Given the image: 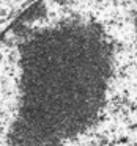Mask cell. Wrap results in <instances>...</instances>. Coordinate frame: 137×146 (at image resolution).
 Returning a JSON list of instances; mask_svg holds the SVG:
<instances>
[{
	"label": "cell",
	"mask_w": 137,
	"mask_h": 146,
	"mask_svg": "<svg viewBox=\"0 0 137 146\" xmlns=\"http://www.w3.org/2000/svg\"><path fill=\"white\" fill-rule=\"evenodd\" d=\"M0 146H137V0H36L0 33Z\"/></svg>",
	"instance_id": "cell-1"
},
{
	"label": "cell",
	"mask_w": 137,
	"mask_h": 146,
	"mask_svg": "<svg viewBox=\"0 0 137 146\" xmlns=\"http://www.w3.org/2000/svg\"><path fill=\"white\" fill-rule=\"evenodd\" d=\"M10 11H11V10H10V7H8V5L0 3V16H7Z\"/></svg>",
	"instance_id": "cell-2"
}]
</instances>
